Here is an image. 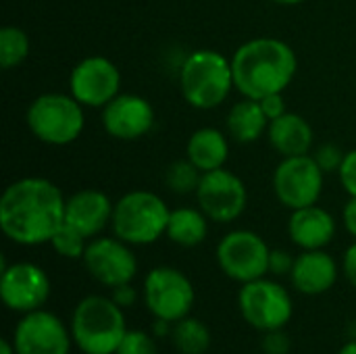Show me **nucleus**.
Returning <instances> with one entry per match:
<instances>
[{"instance_id": "c756f323", "label": "nucleus", "mask_w": 356, "mask_h": 354, "mask_svg": "<svg viewBox=\"0 0 356 354\" xmlns=\"http://www.w3.org/2000/svg\"><path fill=\"white\" fill-rule=\"evenodd\" d=\"M290 348H292V342L284 330L263 334V342H261L263 354H290Z\"/></svg>"}, {"instance_id": "f03ea898", "label": "nucleus", "mask_w": 356, "mask_h": 354, "mask_svg": "<svg viewBox=\"0 0 356 354\" xmlns=\"http://www.w3.org/2000/svg\"><path fill=\"white\" fill-rule=\"evenodd\" d=\"M296 52L280 38H252L232 56L236 90L254 100L286 92L296 75Z\"/></svg>"}, {"instance_id": "a211bd4d", "label": "nucleus", "mask_w": 356, "mask_h": 354, "mask_svg": "<svg viewBox=\"0 0 356 354\" xmlns=\"http://www.w3.org/2000/svg\"><path fill=\"white\" fill-rule=\"evenodd\" d=\"M340 269L342 267H338V261L325 252V248L302 250L294 261L290 282L302 296H321L336 286Z\"/></svg>"}, {"instance_id": "b1692460", "label": "nucleus", "mask_w": 356, "mask_h": 354, "mask_svg": "<svg viewBox=\"0 0 356 354\" xmlns=\"http://www.w3.org/2000/svg\"><path fill=\"white\" fill-rule=\"evenodd\" d=\"M169 338L179 354H207L213 342L209 325L194 317H184L173 323Z\"/></svg>"}, {"instance_id": "72a5a7b5", "label": "nucleus", "mask_w": 356, "mask_h": 354, "mask_svg": "<svg viewBox=\"0 0 356 354\" xmlns=\"http://www.w3.org/2000/svg\"><path fill=\"white\" fill-rule=\"evenodd\" d=\"M142 296V292H138L131 284H123L111 290V298L121 307V309H129L138 303V298Z\"/></svg>"}, {"instance_id": "4c0bfd02", "label": "nucleus", "mask_w": 356, "mask_h": 354, "mask_svg": "<svg viewBox=\"0 0 356 354\" xmlns=\"http://www.w3.org/2000/svg\"><path fill=\"white\" fill-rule=\"evenodd\" d=\"M0 354H17L15 346H13V340H2L0 342Z\"/></svg>"}, {"instance_id": "412c9836", "label": "nucleus", "mask_w": 356, "mask_h": 354, "mask_svg": "<svg viewBox=\"0 0 356 354\" xmlns=\"http://www.w3.org/2000/svg\"><path fill=\"white\" fill-rule=\"evenodd\" d=\"M186 156L202 173L215 171L225 165L229 156V142L223 131L215 127H200L190 136L186 144Z\"/></svg>"}, {"instance_id": "e433bc0d", "label": "nucleus", "mask_w": 356, "mask_h": 354, "mask_svg": "<svg viewBox=\"0 0 356 354\" xmlns=\"http://www.w3.org/2000/svg\"><path fill=\"white\" fill-rule=\"evenodd\" d=\"M171 328H173V323H169V321H165V319H154L152 336H154V338L171 336Z\"/></svg>"}, {"instance_id": "6ab92c4d", "label": "nucleus", "mask_w": 356, "mask_h": 354, "mask_svg": "<svg viewBox=\"0 0 356 354\" xmlns=\"http://www.w3.org/2000/svg\"><path fill=\"white\" fill-rule=\"evenodd\" d=\"M336 219L319 204L292 211L288 219V236L300 250H321L336 238Z\"/></svg>"}, {"instance_id": "c85d7f7f", "label": "nucleus", "mask_w": 356, "mask_h": 354, "mask_svg": "<svg viewBox=\"0 0 356 354\" xmlns=\"http://www.w3.org/2000/svg\"><path fill=\"white\" fill-rule=\"evenodd\" d=\"M344 156L346 152L338 146V144H321L317 146V150L313 152V159L317 161V165L321 167V171L327 175V173H338L342 163H344Z\"/></svg>"}, {"instance_id": "393cba45", "label": "nucleus", "mask_w": 356, "mask_h": 354, "mask_svg": "<svg viewBox=\"0 0 356 354\" xmlns=\"http://www.w3.org/2000/svg\"><path fill=\"white\" fill-rule=\"evenodd\" d=\"M29 35L17 27V25H6L0 29V65L2 69H13L19 67L27 56H29Z\"/></svg>"}, {"instance_id": "20e7f679", "label": "nucleus", "mask_w": 356, "mask_h": 354, "mask_svg": "<svg viewBox=\"0 0 356 354\" xmlns=\"http://www.w3.org/2000/svg\"><path fill=\"white\" fill-rule=\"evenodd\" d=\"M234 88L232 58L221 52L200 48L184 58L179 69V90L190 106L198 111L217 108L229 98Z\"/></svg>"}, {"instance_id": "473e14b6", "label": "nucleus", "mask_w": 356, "mask_h": 354, "mask_svg": "<svg viewBox=\"0 0 356 354\" xmlns=\"http://www.w3.org/2000/svg\"><path fill=\"white\" fill-rule=\"evenodd\" d=\"M259 102H261V106H263V111H265V115H267V119H269V121H273V119L282 117L284 113H288V108H286V100H284V92L269 94V96L261 98Z\"/></svg>"}, {"instance_id": "4468645a", "label": "nucleus", "mask_w": 356, "mask_h": 354, "mask_svg": "<svg viewBox=\"0 0 356 354\" xmlns=\"http://www.w3.org/2000/svg\"><path fill=\"white\" fill-rule=\"evenodd\" d=\"M10 340L17 354H71L75 346L63 319L44 309L21 315Z\"/></svg>"}, {"instance_id": "7c9ffc66", "label": "nucleus", "mask_w": 356, "mask_h": 354, "mask_svg": "<svg viewBox=\"0 0 356 354\" xmlns=\"http://www.w3.org/2000/svg\"><path fill=\"white\" fill-rule=\"evenodd\" d=\"M338 177H340V184L346 190V194L356 196V148L346 152L344 163H342V167L338 171Z\"/></svg>"}, {"instance_id": "9b49d317", "label": "nucleus", "mask_w": 356, "mask_h": 354, "mask_svg": "<svg viewBox=\"0 0 356 354\" xmlns=\"http://www.w3.org/2000/svg\"><path fill=\"white\" fill-rule=\"evenodd\" d=\"M81 261L90 277L108 290L131 284L138 275V259L131 244L123 242L117 236L92 238Z\"/></svg>"}, {"instance_id": "2eb2a0df", "label": "nucleus", "mask_w": 356, "mask_h": 354, "mask_svg": "<svg viewBox=\"0 0 356 354\" xmlns=\"http://www.w3.org/2000/svg\"><path fill=\"white\" fill-rule=\"evenodd\" d=\"M69 94L88 108H104L121 94V73L106 56H86L71 69Z\"/></svg>"}, {"instance_id": "ea45409f", "label": "nucleus", "mask_w": 356, "mask_h": 354, "mask_svg": "<svg viewBox=\"0 0 356 354\" xmlns=\"http://www.w3.org/2000/svg\"><path fill=\"white\" fill-rule=\"evenodd\" d=\"M269 2L282 4V6H296V4H300V2H305V0H269Z\"/></svg>"}, {"instance_id": "7ed1b4c3", "label": "nucleus", "mask_w": 356, "mask_h": 354, "mask_svg": "<svg viewBox=\"0 0 356 354\" xmlns=\"http://www.w3.org/2000/svg\"><path fill=\"white\" fill-rule=\"evenodd\" d=\"M71 338L81 354H117L127 330L125 309L111 296L90 294L81 298L69 321Z\"/></svg>"}, {"instance_id": "9d476101", "label": "nucleus", "mask_w": 356, "mask_h": 354, "mask_svg": "<svg viewBox=\"0 0 356 354\" xmlns=\"http://www.w3.org/2000/svg\"><path fill=\"white\" fill-rule=\"evenodd\" d=\"M325 173L313 154L286 156L273 171V192L282 207L296 211L317 204L323 194Z\"/></svg>"}, {"instance_id": "f3484780", "label": "nucleus", "mask_w": 356, "mask_h": 354, "mask_svg": "<svg viewBox=\"0 0 356 354\" xmlns=\"http://www.w3.org/2000/svg\"><path fill=\"white\" fill-rule=\"evenodd\" d=\"M115 202L100 190L86 188L67 198L65 223L75 227L88 240L100 236L113 221Z\"/></svg>"}, {"instance_id": "dca6fc26", "label": "nucleus", "mask_w": 356, "mask_h": 354, "mask_svg": "<svg viewBox=\"0 0 356 354\" xmlns=\"http://www.w3.org/2000/svg\"><path fill=\"white\" fill-rule=\"evenodd\" d=\"M102 125L115 140H140L154 127V108L144 96L119 94L102 108Z\"/></svg>"}, {"instance_id": "2f4dec72", "label": "nucleus", "mask_w": 356, "mask_h": 354, "mask_svg": "<svg viewBox=\"0 0 356 354\" xmlns=\"http://www.w3.org/2000/svg\"><path fill=\"white\" fill-rule=\"evenodd\" d=\"M294 261H296V257H292L288 250L275 248V250H271V257H269V273L277 275V277L290 275L294 269Z\"/></svg>"}, {"instance_id": "cd10ccee", "label": "nucleus", "mask_w": 356, "mask_h": 354, "mask_svg": "<svg viewBox=\"0 0 356 354\" xmlns=\"http://www.w3.org/2000/svg\"><path fill=\"white\" fill-rule=\"evenodd\" d=\"M117 354H159V346L152 334L142 330H129L119 344Z\"/></svg>"}, {"instance_id": "f257e3e1", "label": "nucleus", "mask_w": 356, "mask_h": 354, "mask_svg": "<svg viewBox=\"0 0 356 354\" xmlns=\"http://www.w3.org/2000/svg\"><path fill=\"white\" fill-rule=\"evenodd\" d=\"M60 188L46 177H23L13 182L0 198V230L19 246L50 244L65 223Z\"/></svg>"}, {"instance_id": "4be33fe9", "label": "nucleus", "mask_w": 356, "mask_h": 354, "mask_svg": "<svg viewBox=\"0 0 356 354\" xmlns=\"http://www.w3.org/2000/svg\"><path fill=\"white\" fill-rule=\"evenodd\" d=\"M267 127H269V119L261 102L254 98L244 96L227 113V131L240 144H252L261 140L267 134Z\"/></svg>"}, {"instance_id": "39448f33", "label": "nucleus", "mask_w": 356, "mask_h": 354, "mask_svg": "<svg viewBox=\"0 0 356 354\" xmlns=\"http://www.w3.org/2000/svg\"><path fill=\"white\" fill-rule=\"evenodd\" d=\"M171 209L150 190H131L123 194L113 209L111 230L131 246H148L167 234Z\"/></svg>"}, {"instance_id": "f704fd0d", "label": "nucleus", "mask_w": 356, "mask_h": 354, "mask_svg": "<svg viewBox=\"0 0 356 354\" xmlns=\"http://www.w3.org/2000/svg\"><path fill=\"white\" fill-rule=\"evenodd\" d=\"M342 273L348 280V284L356 288V240L344 250L342 257Z\"/></svg>"}, {"instance_id": "423d86ee", "label": "nucleus", "mask_w": 356, "mask_h": 354, "mask_svg": "<svg viewBox=\"0 0 356 354\" xmlns=\"http://www.w3.org/2000/svg\"><path fill=\"white\" fill-rule=\"evenodd\" d=\"M83 108L86 106L71 94L48 92L31 100L25 113V123L40 142L48 146H67L83 134Z\"/></svg>"}, {"instance_id": "bb28decb", "label": "nucleus", "mask_w": 356, "mask_h": 354, "mask_svg": "<svg viewBox=\"0 0 356 354\" xmlns=\"http://www.w3.org/2000/svg\"><path fill=\"white\" fill-rule=\"evenodd\" d=\"M50 246L63 259H81L83 252H86V246H88V238L81 236L75 227L63 223L58 227V232L52 236Z\"/></svg>"}, {"instance_id": "6e6552de", "label": "nucleus", "mask_w": 356, "mask_h": 354, "mask_svg": "<svg viewBox=\"0 0 356 354\" xmlns=\"http://www.w3.org/2000/svg\"><path fill=\"white\" fill-rule=\"evenodd\" d=\"M238 309L252 330L267 334L284 330L290 323L294 315V300L280 282L261 277L242 284L238 292Z\"/></svg>"}, {"instance_id": "1a4fd4ad", "label": "nucleus", "mask_w": 356, "mask_h": 354, "mask_svg": "<svg viewBox=\"0 0 356 354\" xmlns=\"http://www.w3.org/2000/svg\"><path fill=\"white\" fill-rule=\"evenodd\" d=\"M217 265L232 282L248 284L269 273V244L250 230H234L217 244Z\"/></svg>"}, {"instance_id": "c9c22d12", "label": "nucleus", "mask_w": 356, "mask_h": 354, "mask_svg": "<svg viewBox=\"0 0 356 354\" xmlns=\"http://www.w3.org/2000/svg\"><path fill=\"white\" fill-rule=\"evenodd\" d=\"M342 223L344 230L356 240V196H350L348 202L342 209Z\"/></svg>"}, {"instance_id": "5701e85b", "label": "nucleus", "mask_w": 356, "mask_h": 354, "mask_svg": "<svg viewBox=\"0 0 356 354\" xmlns=\"http://www.w3.org/2000/svg\"><path fill=\"white\" fill-rule=\"evenodd\" d=\"M165 236L181 248H196L209 236V217L192 207L173 209Z\"/></svg>"}, {"instance_id": "0eeeda50", "label": "nucleus", "mask_w": 356, "mask_h": 354, "mask_svg": "<svg viewBox=\"0 0 356 354\" xmlns=\"http://www.w3.org/2000/svg\"><path fill=\"white\" fill-rule=\"evenodd\" d=\"M142 300L154 319L177 323L179 319L190 317L196 303V290L184 271L161 265L146 273L142 284Z\"/></svg>"}, {"instance_id": "aec40b11", "label": "nucleus", "mask_w": 356, "mask_h": 354, "mask_svg": "<svg viewBox=\"0 0 356 354\" xmlns=\"http://www.w3.org/2000/svg\"><path fill=\"white\" fill-rule=\"evenodd\" d=\"M267 138L271 148L282 156H300V154H311L313 150V127L309 121L298 115V113H284L282 117L269 121L267 127Z\"/></svg>"}, {"instance_id": "a878e982", "label": "nucleus", "mask_w": 356, "mask_h": 354, "mask_svg": "<svg viewBox=\"0 0 356 354\" xmlns=\"http://www.w3.org/2000/svg\"><path fill=\"white\" fill-rule=\"evenodd\" d=\"M200 179H202V171L188 156L171 163L167 173H165L167 188L173 194H192V192L196 194Z\"/></svg>"}, {"instance_id": "58836bf2", "label": "nucleus", "mask_w": 356, "mask_h": 354, "mask_svg": "<svg viewBox=\"0 0 356 354\" xmlns=\"http://www.w3.org/2000/svg\"><path fill=\"white\" fill-rule=\"evenodd\" d=\"M338 354H356V338L355 340H348V342L338 351Z\"/></svg>"}, {"instance_id": "f8f14e48", "label": "nucleus", "mask_w": 356, "mask_h": 354, "mask_svg": "<svg viewBox=\"0 0 356 354\" xmlns=\"http://www.w3.org/2000/svg\"><path fill=\"white\" fill-rule=\"evenodd\" d=\"M198 209L215 223L236 221L248 204V190L244 182L221 167L215 171L202 173V179L196 190Z\"/></svg>"}, {"instance_id": "ddd939ff", "label": "nucleus", "mask_w": 356, "mask_h": 354, "mask_svg": "<svg viewBox=\"0 0 356 354\" xmlns=\"http://www.w3.org/2000/svg\"><path fill=\"white\" fill-rule=\"evenodd\" d=\"M52 292L48 273L27 261L6 265L0 271V298L4 307L17 315H27L31 311L44 309Z\"/></svg>"}]
</instances>
